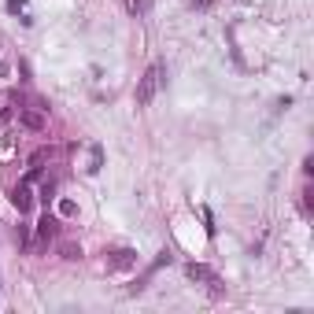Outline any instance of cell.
I'll return each instance as SVG.
<instances>
[{
	"label": "cell",
	"mask_w": 314,
	"mask_h": 314,
	"mask_svg": "<svg viewBox=\"0 0 314 314\" xmlns=\"http://www.w3.org/2000/svg\"><path fill=\"white\" fill-rule=\"evenodd\" d=\"M159 85H163V63H152L137 82V107H148L155 100V92H159Z\"/></svg>",
	"instance_id": "cell-1"
},
{
	"label": "cell",
	"mask_w": 314,
	"mask_h": 314,
	"mask_svg": "<svg viewBox=\"0 0 314 314\" xmlns=\"http://www.w3.org/2000/svg\"><path fill=\"white\" fill-rule=\"evenodd\" d=\"M49 107H19V126L22 130H30V133H41L44 126H49Z\"/></svg>",
	"instance_id": "cell-2"
},
{
	"label": "cell",
	"mask_w": 314,
	"mask_h": 314,
	"mask_svg": "<svg viewBox=\"0 0 314 314\" xmlns=\"http://www.w3.org/2000/svg\"><path fill=\"white\" fill-rule=\"evenodd\" d=\"M11 203L19 207V214H26L30 207H34V192H30V181H22V185H15V188H11Z\"/></svg>",
	"instance_id": "cell-3"
},
{
	"label": "cell",
	"mask_w": 314,
	"mask_h": 314,
	"mask_svg": "<svg viewBox=\"0 0 314 314\" xmlns=\"http://www.w3.org/2000/svg\"><path fill=\"white\" fill-rule=\"evenodd\" d=\"M56 233H59V218L56 214H41V222H37V244L52 240Z\"/></svg>",
	"instance_id": "cell-4"
},
{
	"label": "cell",
	"mask_w": 314,
	"mask_h": 314,
	"mask_svg": "<svg viewBox=\"0 0 314 314\" xmlns=\"http://www.w3.org/2000/svg\"><path fill=\"white\" fill-rule=\"evenodd\" d=\"M107 255H111V259H107V270H126V266H133V262H137V255H133L130 248H118V251H107Z\"/></svg>",
	"instance_id": "cell-5"
},
{
	"label": "cell",
	"mask_w": 314,
	"mask_h": 314,
	"mask_svg": "<svg viewBox=\"0 0 314 314\" xmlns=\"http://www.w3.org/2000/svg\"><path fill=\"white\" fill-rule=\"evenodd\" d=\"M185 274L192 277V281H207V285H214V281H218V274L211 270V266H203V262H188Z\"/></svg>",
	"instance_id": "cell-6"
},
{
	"label": "cell",
	"mask_w": 314,
	"mask_h": 314,
	"mask_svg": "<svg viewBox=\"0 0 314 314\" xmlns=\"http://www.w3.org/2000/svg\"><path fill=\"white\" fill-rule=\"evenodd\" d=\"M100 166H104V148H100V144H92V159H89V166H85V170H89V174H96Z\"/></svg>",
	"instance_id": "cell-7"
},
{
	"label": "cell",
	"mask_w": 314,
	"mask_h": 314,
	"mask_svg": "<svg viewBox=\"0 0 314 314\" xmlns=\"http://www.w3.org/2000/svg\"><path fill=\"white\" fill-rule=\"evenodd\" d=\"M59 214H63V218H74V214H78V203H74V200H59Z\"/></svg>",
	"instance_id": "cell-8"
},
{
	"label": "cell",
	"mask_w": 314,
	"mask_h": 314,
	"mask_svg": "<svg viewBox=\"0 0 314 314\" xmlns=\"http://www.w3.org/2000/svg\"><path fill=\"white\" fill-rule=\"evenodd\" d=\"M15 240H19V244H30V226H19V229H15Z\"/></svg>",
	"instance_id": "cell-9"
},
{
	"label": "cell",
	"mask_w": 314,
	"mask_h": 314,
	"mask_svg": "<svg viewBox=\"0 0 314 314\" xmlns=\"http://www.w3.org/2000/svg\"><path fill=\"white\" fill-rule=\"evenodd\" d=\"M82 255V248H74V244H63V259H78Z\"/></svg>",
	"instance_id": "cell-10"
},
{
	"label": "cell",
	"mask_w": 314,
	"mask_h": 314,
	"mask_svg": "<svg viewBox=\"0 0 314 314\" xmlns=\"http://www.w3.org/2000/svg\"><path fill=\"white\" fill-rule=\"evenodd\" d=\"M126 4H130V11H133V15L144 11V0H126Z\"/></svg>",
	"instance_id": "cell-11"
},
{
	"label": "cell",
	"mask_w": 314,
	"mask_h": 314,
	"mask_svg": "<svg viewBox=\"0 0 314 314\" xmlns=\"http://www.w3.org/2000/svg\"><path fill=\"white\" fill-rule=\"evenodd\" d=\"M26 8V0H8V11H22Z\"/></svg>",
	"instance_id": "cell-12"
}]
</instances>
